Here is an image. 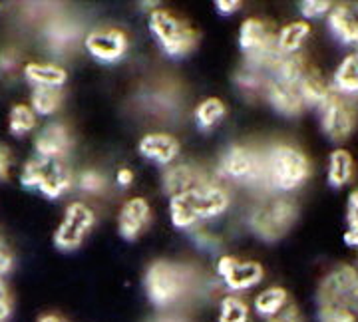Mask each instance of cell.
Listing matches in <instances>:
<instances>
[{"label": "cell", "instance_id": "1", "mask_svg": "<svg viewBox=\"0 0 358 322\" xmlns=\"http://www.w3.org/2000/svg\"><path fill=\"white\" fill-rule=\"evenodd\" d=\"M229 195L215 183H203L169 199V219L176 229H192L199 221L221 217L229 209Z\"/></svg>", "mask_w": 358, "mask_h": 322}, {"label": "cell", "instance_id": "2", "mask_svg": "<svg viewBox=\"0 0 358 322\" xmlns=\"http://www.w3.org/2000/svg\"><path fill=\"white\" fill-rule=\"evenodd\" d=\"M310 177L307 154L289 143H277L265 154V180L277 193H291Z\"/></svg>", "mask_w": 358, "mask_h": 322}, {"label": "cell", "instance_id": "3", "mask_svg": "<svg viewBox=\"0 0 358 322\" xmlns=\"http://www.w3.org/2000/svg\"><path fill=\"white\" fill-rule=\"evenodd\" d=\"M193 279L187 267L171 261H154L143 277V286L150 302L167 309L187 297Z\"/></svg>", "mask_w": 358, "mask_h": 322}, {"label": "cell", "instance_id": "4", "mask_svg": "<svg viewBox=\"0 0 358 322\" xmlns=\"http://www.w3.org/2000/svg\"><path fill=\"white\" fill-rule=\"evenodd\" d=\"M296 217H299V207L293 199L285 195H275V197L259 201L249 213L247 223H249V229L255 233L259 239L267 243H275L293 229Z\"/></svg>", "mask_w": 358, "mask_h": 322}, {"label": "cell", "instance_id": "5", "mask_svg": "<svg viewBox=\"0 0 358 322\" xmlns=\"http://www.w3.org/2000/svg\"><path fill=\"white\" fill-rule=\"evenodd\" d=\"M148 24L157 46L169 58H185L197 48V32L183 18L169 10H152Z\"/></svg>", "mask_w": 358, "mask_h": 322}, {"label": "cell", "instance_id": "6", "mask_svg": "<svg viewBox=\"0 0 358 322\" xmlns=\"http://www.w3.org/2000/svg\"><path fill=\"white\" fill-rule=\"evenodd\" d=\"M20 183L48 199H58L72 187V173L62 159L34 155L24 163Z\"/></svg>", "mask_w": 358, "mask_h": 322}, {"label": "cell", "instance_id": "7", "mask_svg": "<svg viewBox=\"0 0 358 322\" xmlns=\"http://www.w3.org/2000/svg\"><path fill=\"white\" fill-rule=\"evenodd\" d=\"M317 307H341L358 312V269L352 265H336L320 279Z\"/></svg>", "mask_w": 358, "mask_h": 322}, {"label": "cell", "instance_id": "8", "mask_svg": "<svg viewBox=\"0 0 358 322\" xmlns=\"http://www.w3.org/2000/svg\"><path fill=\"white\" fill-rule=\"evenodd\" d=\"M320 128L322 133L334 143H345L357 129L358 108L350 96L338 92L333 94L319 105Z\"/></svg>", "mask_w": 358, "mask_h": 322}, {"label": "cell", "instance_id": "9", "mask_svg": "<svg viewBox=\"0 0 358 322\" xmlns=\"http://www.w3.org/2000/svg\"><path fill=\"white\" fill-rule=\"evenodd\" d=\"M221 173L231 181L239 183H265V155H259L245 145H231L221 157Z\"/></svg>", "mask_w": 358, "mask_h": 322}, {"label": "cell", "instance_id": "10", "mask_svg": "<svg viewBox=\"0 0 358 322\" xmlns=\"http://www.w3.org/2000/svg\"><path fill=\"white\" fill-rule=\"evenodd\" d=\"M96 223L94 209L82 201H74L66 207L64 219L54 233V245L60 251H76L84 243Z\"/></svg>", "mask_w": 358, "mask_h": 322}, {"label": "cell", "instance_id": "11", "mask_svg": "<svg viewBox=\"0 0 358 322\" xmlns=\"http://www.w3.org/2000/svg\"><path fill=\"white\" fill-rule=\"evenodd\" d=\"M84 48L88 54L102 62V64H114L120 62L128 52V36L120 28H96L86 34Z\"/></svg>", "mask_w": 358, "mask_h": 322}, {"label": "cell", "instance_id": "12", "mask_svg": "<svg viewBox=\"0 0 358 322\" xmlns=\"http://www.w3.org/2000/svg\"><path fill=\"white\" fill-rule=\"evenodd\" d=\"M217 275L229 291L239 293L261 283L265 271L263 265L257 261H239L231 255H223L217 261Z\"/></svg>", "mask_w": 358, "mask_h": 322}, {"label": "cell", "instance_id": "13", "mask_svg": "<svg viewBox=\"0 0 358 322\" xmlns=\"http://www.w3.org/2000/svg\"><path fill=\"white\" fill-rule=\"evenodd\" d=\"M152 221V205L143 197H131L128 199L117 215V233L126 241H138L141 233Z\"/></svg>", "mask_w": 358, "mask_h": 322}, {"label": "cell", "instance_id": "14", "mask_svg": "<svg viewBox=\"0 0 358 322\" xmlns=\"http://www.w3.org/2000/svg\"><path fill=\"white\" fill-rule=\"evenodd\" d=\"M265 98L271 103V108L285 117L301 116L307 110V103L301 96L299 86L277 80V78H268L267 88H265Z\"/></svg>", "mask_w": 358, "mask_h": 322}, {"label": "cell", "instance_id": "15", "mask_svg": "<svg viewBox=\"0 0 358 322\" xmlns=\"http://www.w3.org/2000/svg\"><path fill=\"white\" fill-rule=\"evenodd\" d=\"M70 147H72V136L60 122H48L34 138L36 155L42 157L62 159L70 152Z\"/></svg>", "mask_w": 358, "mask_h": 322}, {"label": "cell", "instance_id": "16", "mask_svg": "<svg viewBox=\"0 0 358 322\" xmlns=\"http://www.w3.org/2000/svg\"><path fill=\"white\" fill-rule=\"evenodd\" d=\"M207 183V177L201 169L193 163H178V166H171L164 171V177H162V189L171 197L176 195L185 193V191H192L195 187Z\"/></svg>", "mask_w": 358, "mask_h": 322}, {"label": "cell", "instance_id": "17", "mask_svg": "<svg viewBox=\"0 0 358 322\" xmlns=\"http://www.w3.org/2000/svg\"><path fill=\"white\" fill-rule=\"evenodd\" d=\"M138 152L143 159H150L157 166H169L179 155V142L169 133L154 131L141 138L138 143Z\"/></svg>", "mask_w": 358, "mask_h": 322}, {"label": "cell", "instance_id": "18", "mask_svg": "<svg viewBox=\"0 0 358 322\" xmlns=\"http://www.w3.org/2000/svg\"><path fill=\"white\" fill-rule=\"evenodd\" d=\"M329 28L343 44H358V6L336 4L329 13Z\"/></svg>", "mask_w": 358, "mask_h": 322}, {"label": "cell", "instance_id": "19", "mask_svg": "<svg viewBox=\"0 0 358 322\" xmlns=\"http://www.w3.org/2000/svg\"><path fill=\"white\" fill-rule=\"evenodd\" d=\"M22 74L32 84V88H62L68 80L62 66L48 62H28L22 68Z\"/></svg>", "mask_w": 358, "mask_h": 322}, {"label": "cell", "instance_id": "20", "mask_svg": "<svg viewBox=\"0 0 358 322\" xmlns=\"http://www.w3.org/2000/svg\"><path fill=\"white\" fill-rule=\"evenodd\" d=\"M299 90H301V96H303V100L308 105H313V108H319L320 103L324 102L331 94H333V88H331V84L322 78L317 68H313V66L308 64L307 70H305V74L301 76L299 80Z\"/></svg>", "mask_w": 358, "mask_h": 322}, {"label": "cell", "instance_id": "21", "mask_svg": "<svg viewBox=\"0 0 358 322\" xmlns=\"http://www.w3.org/2000/svg\"><path fill=\"white\" fill-rule=\"evenodd\" d=\"M352 177H355V157H352V154L345 147L334 149L329 157V173H327L329 185L334 189H341V187L348 185Z\"/></svg>", "mask_w": 358, "mask_h": 322}, {"label": "cell", "instance_id": "22", "mask_svg": "<svg viewBox=\"0 0 358 322\" xmlns=\"http://www.w3.org/2000/svg\"><path fill=\"white\" fill-rule=\"evenodd\" d=\"M333 90L350 98L358 96V50L343 58V62L334 70Z\"/></svg>", "mask_w": 358, "mask_h": 322}, {"label": "cell", "instance_id": "23", "mask_svg": "<svg viewBox=\"0 0 358 322\" xmlns=\"http://www.w3.org/2000/svg\"><path fill=\"white\" fill-rule=\"evenodd\" d=\"M287 305H289V293L282 286H268L265 291H261L253 300L255 312L265 321L275 316L277 312H281Z\"/></svg>", "mask_w": 358, "mask_h": 322}, {"label": "cell", "instance_id": "24", "mask_svg": "<svg viewBox=\"0 0 358 322\" xmlns=\"http://www.w3.org/2000/svg\"><path fill=\"white\" fill-rule=\"evenodd\" d=\"M308 34H310V24L307 20H296L291 24H285L277 32V46L282 54H299Z\"/></svg>", "mask_w": 358, "mask_h": 322}, {"label": "cell", "instance_id": "25", "mask_svg": "<svg viewBox=\"0 0 358 322\" xmlns=\"http://www.w3.org/2000/svg\"><path fill=\"white\" fill-rule=\"evenodd\" d=\"M62 88H32L30 94V108L36 116L48 117L56 114L62 105Z\"/></svg>", "mask_w": 358, "mask_h": 322}, {"label": "cell", "instance_id": "26", "mask_svg": "<svg viewBox=\"0 0 358 322\" xmlns=\"http://www.w3.org/2000/svg\"><path fill=\"white\" fill-rule=\"evenodd\" d=\"M38 124V116L34 114V110L26 103H16L13 105L10 114H8V129L16 138H22L32 133Z\"/></svg>", "mask_w": 358, "mask_h": 322}, {"label": "cell", "instance_id": "27", "mask_svg": "<svg viewBox=\"0 0 358 322\" xmlns=\"http://www.w3.org/2000/svg\"><path fill=\"white\" fill-rule=\"evenodd\" d=\"M227 114V105L221 98H207L195 108V119L201 129H213Z\"/></svg>", "mask_w": 358, "mask_h": 322}, {"label": "cell", "instance_id": "28", "mask_svg": "<svg viewBox=\"0 0 358 322\" xmlns=\"http://www.w3.org/2000/svg\"><path fill=\"white\" fill-rule=\"evenodd\" d=\"M217 322H249L247 302L239 297H225L219 305Z\"/></svg>", "mask_w": 358, "mask_h": 322}, {"label": "cell", "instance_id": "29", "mask_svg": "<svg viewBox=\"0 0 358 322\" xmlns=\"http://www.w3.org/2000/svg\"><path fill=\"white\" fill-rule=\"evenodd\" d=\"M106 183H108V181H106V175H103L102 171H98V169H84V171L78 175V185H80V189H82L84 193H102L103 189H106Z\"/></svg>", "mask_w": 358, "mask_h": 322}, {"label": "cell", "instance_id": "30", "mask_svg": "<svg viewBox=\"0 0 358 322\" xmlns=\"http://www.w3.org/2000/svg\"><path fill=\"white\" fill-rule=\"evenodd\" d=\"M319 322H358V312L341 307H317Z\"/></svg>", "mask_w": 358, "mask_h": 322}, {"label": "cell", "instance_id": "31", "mask_svg": "<svg viewBox=\"0 0 358 322\" xmlns=\"http://www.w3.org/2000/svg\"><path fill=\"white\" fill-rule=\"evenodd\" d=\"M333 10V4L329 0H307L301 2V14L307 20H315V18H322Z\"/></svg>", "mask_w": 358, "mask_h": 322}, {"label": "cell", "instance_id": "32", "mask_svg": "<svg viewBox=\"0 0 358 322\" xmlns=\"http://www.w3.org/2000/svg\"><path fill=\"white\" fill-rule=\"evenodd\" d=\"M14 300L13 293L4 279H0V322H8L13 316Z\"/></svg>", "mask_w": 358, "mask_h": 322}, {"label": "cell", "instance_id": "33", "mask_svg": "<svg viewBox=\"0 0 358 322\" xmlns=\"http://www.w3.org/2000/svg\"><path fill=\"white\" fill-rule=\"evenodd\" d=\"M265 322H305V319L296 305H287L281 312H277L275 316H271Z\"/></svg>", "mask_w": 358, "mask_h": 322}, {"label": "cell", "instance_id": "34", "mask_svg": "<svg viewBox=\"0 0 358 322\" xmlns=\"http://www.w3.org/2000/svg\"><path fill=\"white\" fill-rule=\"evenodd\" d=\"M14 157L8 145L0 143V181L10 180V171H13Z\"/></svg>", "mask_w": 358, "mask_h": 322}, {"label": "cell", "instance_id": "35", "mask_svg": "<svg viewBox=\"0 0 358 322\" xmlns=\"http://www.w3.org/2000/svg\"><path fill=\"white\" fill-rule=\"evenodd\" d=\"M13 265H14L13 251H10L8 243L4 241V237H0V279H2L4 275H8V272L13 271Z\"/></svg>", "mask_w": 358, "mask_h": 322}, {"label": "cell", "instance_id": "36", "mask_svg": "<svg viewBox=\"0 0 358 322\" xmlns=\"http://www.w3.org/2000/svg\"><path fill=\"white\" fill-rule=\"evenodd\" d=\"M346 223H348V229H357L358 227V189L350 191V195H348V203H346Z\"/></svg>", "mask_w": 358, "mask_h": 322}, {"label": "cell", "instance_id": "37", "mask_svg": "<svg viewBox=\"0 0 358 322\" xmlns=\"http://www.w3.org/2000/svg\"><path fill=\"white\" fill-rule=\"evenodd\" d=\"M215 8L221 16H231L241 8L239 0H215Z\"/></svg>", "mask_w": 358, "mask_h": 322}, {"label": "cell", "instance_id": "38", "mask_svg": "<svg viewBox=\"0 0 358 322\" xmlns=\"http://www.w3.org/2000/svg\"><path fill=\"white\" fill-rule=\"evenodd\" d=\"M115 183L120 185V187H129L131 183H134V171L128 168H122L117 173H115Z\"/></svg>", "mask_w": 358, "mask_h": 322}, {"label": "cell", "instance_id": "39", "mask_svg": "<svg viewBox=\"0 0 358 322\" xmlns=\"http://www.w3.org/2000/svg\"><path fill=\"white\" fill-rule=\"evenodd\" d=\"M16 64H18L16 56H10V54H2L0 56V72L8 74V72H13L14 68H16Z\"/></svg>", "mask_w": 358, "mask_h": 322}, {"label": "cell", "instance_id": "40", "mask_svg": "<svg viewBox=\"0 0 358 322\" xmlns=\"http://www.w3.org/2000/svg\"><path fill=\"white\" fill-rule=\"evenodd\" d=\"M345 243L352 249H358V227L357 229H346Z\"/></svg>", "mask_w": 358, "mask_h": 322}, {"label": "cell", "instance_id": "41", "mask_svg": "<svg viewBox=\"0 0 358 322\" xmlns=\"http://www.w3.org/2000/svg\"><path fill=\"white\" fill-rule=\"evenodd\" d=\"M38 322H68V321L62 319L60 314H56V312H46V314H42V316H40Z\"/></svg>", "mask_w": 358, "mask_h": 322}, {"label": "cell", "instance_id": "42", "mask_svg": "<svg viewBox=\"0 0 358 322\" xmlns=\"http://www.w3.org/2000/svg\"><path fill=\"white\" fill-rule=\"evenodd\" d=\"M155 322H185V321H181V319H176V316H162V319H157Z\"/></svg>", "mask_w": 358, "mask_h": 322}]
</instances>
